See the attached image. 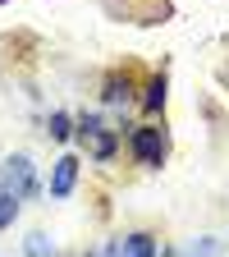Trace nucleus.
Listing matches in <instances>:
<instances>
[{"mask_svg":"<svg viewBox=\"0 0 229 257\" xmlns=\"http://www.w3.org/2000/svg\"><path fill=\"white\" fill-rule=\"evenodd\" d=\"M0 193H10L19 202L37 198V166H32L28 152H14V156L0 161Z\"/></svg>","mask_w":229,"mask_h":257,"instance_id":"obj_1","label":"nucleus"},{"mask_svg":"<svg viewBox=\"0 0 229 257\" xmlns=\"http://www.w3.org/2000/svg\"><path fill=\"white\" fill-rule=\"evenodd\" d=\"M74 138L87 147L92 161H101V166H106V161L115 156V147H119V134L101 124V115H78L74 119Z\"/></svg>","mask_w":229,"mask_h":257,"instance_id":"obj_2","label":"nucleus"},{"mask_svg":"<svg viewBox=\"0 0 229 257\" xmlns=\"http://www.w3.org/2000/svg\"><path fill=\"white\" fill-rule=\"evenodd\" d=\"M128 147H133L138 166H147V170H160L165 156H170V138H165V128H156V124H138L133 134H128Z\"/></svg>","mask_w":229,"mask_h":257,"instance_id":"obj_3","label":"nucleus"},{"mask_svg":"<svg viewBox=\"0 0 229 257\" xmlns=\"http://www.w3.org/2000/svg\"><path fill=\"white\" fill-rule=\"evenodd\" d=\"M74 184H78V156H60L55 166H51V198L60 202V198H69L74 193Z\"/></svg>","mask_w":229,"mask_h":257,"instance_id":"obj_4","label":"nucleus"},{"mask_svg":"<svg viewBox=\"0 0 229 257\" xmlns=\"http://www.w3.org/2000/svg\"><path fill=\"white\" fill-rule=\"evenodd\" d=\"M101 101L106 106H133V78H128V74H110L106 78V92H101Z\"/></svg>","mask_w":229,"mask_h":257,"instance_id":"obj_5","label":"nucleus"},{"mask_svg":"<svg viewBox=\"0 0 229 257\" xmlns=\"http://www.w3.org/2000/svg\"><path fill=\"white\" fill-rule=\"evenodd\" d=\"M124 257H160V239L147 234V230L124 234Z\"/></svg>","mask_w":229,"mask_h":257,"instance_id":"obj_6","label":"nucleus"},{"mask_svg":"<svg viewBox=\"0 0 229 257\" xmlns=\"http://www.w3.org/2000/svg\"><path fill=\"white\" fill-rule=\"evenodd\" d=\"M165 96H170V78H165V74H151V83H147V92H142V106L156 115V110H165Z\"/></svg>","mask_w":229,"mask_h":257,"instance_id":"obj_7","label":"nucleus"},{"mask_svg":"<svg viewBox=\"0 0 229 257\" xmlns=\"http://www.w3.org/2000/svg\"><path fill=\"white\" fill-rule=\"evenodd\" d=\"M46 134H51V143H69V138H74V119L64 115V110H51V119H46Z\"/></svg>","mask_w":229,"mask_h":257,"instance_id":"obj_8","label":"nucleus"},{"mask_svg":"<svg viewBox=\"0 0 229 257\" xmlns=\"http://www.w3.org/2000/svg\"><path fill=\"white\" fill-rule=\"evenodd\" d=\"M23 257H55V243H51L42 230H32V234L23 239Z\"/></svg>","mask_w":229,"mask_h":257,"instance_id":"obj_9","label":"nucleus"},{"mask_svg":"<svg viewBox=\"0 0 229 257\" xmlns=\"http://www.w3.org/2000/svg\"><path fill=\"white\" fill-rule=\"evenodd\" d=\"M19 216V198H10V193H0V230H10Z\"/></svg>","mask_w":229,"mask_h":257,"instance_id":"obj_10","label":"nucleus"},{"mask_svg":"<svg viewBox=\"0 0 229 257\" xmlns=\"http://www.w3.org/2000/svg\"><path fill=\"white\" fill-rule=\"evenodd\" d=\"M215 252H220L215 239H197V243H188V248H183V257H215Z\"/></svg>","mask_w":229,"mask_h":257,"instance_id":"obj_11","label":"nucleus"},{"mask_svg":"<svg viewBox=\"0 0 229 257\" xmlns=\"http://www.w3.org/2000/svg\"><path fill=\"white\" fill-rule=\"evenodd\" d=\"M96 257H124V234L119 239H106L101 248H96Z\"/></svg>","mask_w":229,"mask_h":257,"instance_id":"obj_12","label":"nucleus"},{"mask_svg":"<svg viewBox=\"0 0 229 257\" xmlns=\"http://www.w3.org/2000/svg\"><path fill=\"white\" fill-rule=\"evenodd\" d=\"M160 257H183V248H170V252H160Z\"/></svg>","mask_w":229,"mask_h":257,"instance_id":"obj_13","label":"nucleus"},{"mask_svg":"<svg viewBox=\"0 0 229 257\" xmlns=\"http://www.w3.org/2000/svg\"><path fill=\"white\" fill-rule=\"evenodd\" d=\"M83 257H96V252H83Z\"/></svg>","mask_w":229,"mask_h":257,"instance_id":"obj_14","label":"nucleus"}]
</instances>
